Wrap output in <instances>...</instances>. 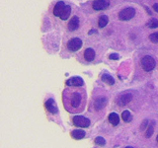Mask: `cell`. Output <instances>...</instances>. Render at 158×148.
Returning <instances> with one entry per match:
<instances>
[{
    "label": "cell",
    "instance_id": "2e32d148",
    "mask_svg": "<svg viewBox=\"0 0 158 148\" xmlns=\"http://www.w3.org/2000/svg\"><path fill=\"white\" fill-rule=\"evenodd\" d=\"M70 13H71V7L69 5H65V7H64L63 11L61 12L59 17H60L61 20H67L68 17L70 16Z\"/></svg>",
    "mask_w": 158,
    "mask_h": 148
},
{
    "label": "cell",
    "instance_id": "ffe728a7",
    "mask_svg": "<svg viewBox=\"0 0 158 148\" xmlns=\"http://www.w3.org/2000/svg\"><path fill=\"white\" fill-rule=\"evenodd\" d=\"M147 26L149 27L150 29H155V28H157L158 27V20L155 19V18L151 19L150 21L147 23Z\"/></svg>",
    "mask_w": 158,
    "mask_h": 148
},
{
    "label": "cell",
    "instance_id": "52a82bcc",
    "mask_svg": "<svg viewBox=\"0 0 158 148\" xmlns=\"http://www.w3.org/2000/svg\"><path fill=\"white\" fill-rule=\"evenodd\" d=\"M66 85L72 86V87H79V86L84 85V81L82 80V78L75 76V77H72L70 79H68V80L66 81Z\"/></svg>",
    "mask_w": 158,
    "mask_h": 148
},
{
    "label": "cell",
    "instance_id": "83f0119b",
    "mask_svg": "<svg viewBox=\"0 0 158 148\" xmlns=\"http://www.w3.org/2000/svg\"><path fill=\"white\" fill-rule=\"evenodd\" d=\"M125 148H133V147H131V146H127V147H125Z\"/></svg>",
    "mask_w": 158,
    "mask_h": 148
},
{
    "label": "cell",
    "instance_id": "ba28073f",
    "mask_svg": "<svg viewBox=\"0 0 158 148\" xmlns=\"http://www.w3.org/2000/svg\"><path fill=\"white\" fill-rule=\"evenodd\" d=\"M131 99H132V95H131V94H130V93L123 94V95H121L120 97H118V104L120 106H125L130 101H131Z\"/></svg>",
    "mask_w": 158,
    "mask_h": 148
},
{
    "label": "cell",
    "instance_id": "f1b7e54d",
    "mask_svg": "<svg viewBox=\"0 0 158 148\" xmlns=\"http://www.w3.org/2000/svg\"><path fill=\"white\" fill-rule=\"evenodd\" d=\"M156 141L158 142V135H157V137H156Z\"/></svg>",
    "mask_w": 158,
    "mask_h": 148
},
{
    "label": "cell",
    "instance_id": "277c9868",
    "mask_svg": "<svg viewBox=\"0 0 158 148\" xmlns=\"http://www.w3.org/2000/svg\"><path fill=\"white\" fill-rule=\"evenodd\" d=\"M82 47V41L79 38H73L67 43V48L70 51H77Z\"/></svg>",
    "mask_w": 158,
    "mask_h": 148
},
{
    "label": "cell",
    "instance_id": "d4e9b609",
    "mask_svg": "<svg viewBox=\"0 0 158 148\" xmlns=\"http://www.w3.org/2000/svg\"><path fill=\"white\" fill-rule=\"evenodd\" d=\"M147 122H148L147 121H143V122H142V125H141V127H140V128H141V130H144V128L146 127V123H147Z\"/></svg>",
    "mask_w": 158,
    "mask_h": 148
},
{
    "label": "cell",
    "instance_id": "7c38bea8",
    "mask_svg": "<svg viewBox=\"0 0 158 148\" xmlns=\"http://www.w3.org/2000/svg\"><path fill=\"white\" fill-rule=\"evenodd\" d=\"M64 7H65V4H64L63 1H58L56 6L53 8V15L54 16H60L61 12L63 11Z\"/></svg>",
    "mask_w": 158,
    "mask_h": 148
},
{
    "label": "cell",
    "instance_id": "30bf717a",
    "mask_svg": "<svg viewBox=\"0 0 158 148\" xmlns=\"http://www.w3.org/2000/svg\"><path fill=\"white\" fill-rule=\"evenodd\" d=\"M78 27H79V18L77 16H73L68 23V30L73 32V31H75V30H77Z\"/></svg>",
    "mask_w": 158,
    "mask_h": 148
},
{
    "label": "cell",
    "instance_id": "7402d4cb",
    "mask_svg": "<svg viewBox=\"0 0 158 148\" xmlns=\"http://www.w3.org/2000/svg\"><path fill=\"white\" fill-rule=\"evenodd\" d=\"M153 130H154V128H153V125H150L149 126H148V128H147V131L145 133V136L147 138H149L153 134Z\"/></svg>",
    "mask_w": 158,
    "mask_h": 148
},
{
    "label": "cell",
    "instance_id": "9c48e42d",
    "mask_svg": "<svg viewBox=\"0 0 158 148\" xmlns=\"http://www.w3.org/2000/svg\"><path fill=\"white\" fill-rule=\"evenodd\" d=\"M106 105H107V99L105 97L98 98L94 102V107H95L96 110H102V109L105 108Z\"/></svg>",
    "mask_w": 158,
    "mask_h": 148
},
{
    "label": "cell",
    "instance_id": "9a60e30c",
    "mask_svg": "<svg viewBox=\"0 0 158 148\" xmlns=\"http://www.w3.org/2000/svg\"><path fill=\"white\" fill-rule=\"evenodd\" d=\"M109 121H110L113 125H118V122H120V117H118V113H112L109 115Z\"/></svg>",
    "mask_w": 158,
    "mask_h": 148
},
{
    "label": "cell",
    "instance_id": "484cf974",
    "mask_svg": "<svg viewBox=\"0 0 158 148\" xmlns=\"http://www.w3.org/2000/svg\"><path fill=\"white\" fill-rule=\"evenodd\" d=\"M153 9H154L155 11L158 13V4H157V3H155L154 5H153Z\"/></svg>",
    "mask_w": 158,
    "mask_h": 148
},
{
    "label": "cell",
    "instance_id": "d6986e66",
    "mask_svg": "<svg viewBox=\"0 0 158 148\" xmlns=\"http://www.w3.org/2000/svg\"><path fill=\"white\" fill-rule=\"evenodd\" d=\"M122 117H123V120L125 122H130L132 120V117H131V113L128 111H123V113H122Z\"/></svg>",
    "mask_w": 158,
    "mask_h": 148
},
{
    "label": "cell",
    "instance_id": "ac0fdd59",
    "mask_svg": "<svg viewBox=\"0 0 158 148\" xmlns=\"http://www.w3.org/2000/svg\"><path fill=\"white\" fill-rule=\"evenodd\" d=\"M102 80H103V82L109 84V85H114V84H115V80H114V78L111 75H109V74H103Z\"/></svg>",
    "mask_w": 158,
    "mask_h": 148
},
{
    "label": "cell",
    "instance_id": "8fae6325",
    "mask_svg": "<svg viewBox=\"0 0 158 148\" xmlns=\"http://www.w3.org/2000/svg\"><path fill=\"white\" fill-rule=\"evenodd\" d=\"M46 108H47V110L52 113H57V107H56V104H54V101L52 100V99H48V100L47 101Z\"/></svg>",
    "mask_w": 158,
    "mask_h": 148
},
{
    "label": "cell",
    "instance_id": "8992f818",
    "mask_svg": "<svg viewBox=\"0 0 158 148\" xmlns=\"http://www.w3.org/2000/svg\"><path fill=\"white\" fill-rule=\"evenodd\" d=\"M109 6V2L107 0H96L93 3V9L96 11H100V10H105Z\"/></svg>",
    "mask_w": 158,
    "mask_h": 148
},
{
    "label": "cell",
    "instance_id": "4316f807",
    "mask_svg": "<svg viewBox=\"0 0 158 148\" xmlns=\"http://www.w3.org/2000/svg\"><path fill=\"white\" fill-rule=\"evenodd\" d=\"M93 33H96V31H95V30H94V29H92V31H91V32H89V34H90V35H91V34H93Z\"/></svg>",
    "mask_w": 158,
    "mask_h": 148
},
{
    "label": "cell",
    "instance_id": "cb8c5ba5",
    "mask_svg": "<svg viewBox=\"0 0 158 148\" xmlns=\"http://www.w3.org/2000/svg\"><path fill=\"white\" fill-rule=\"evenodd\" d=\"M118 53H111V56H109V58L110 59H113V60H117V59H118Z\"/></svg>",
    "mask_w": 158,
    "mask_h": 148
},
{
    "label": "cell",
    "instance_id": "4fadbf2b",
    "mask_svg": "<svg viewBox=\"0 0 158 148\" xmlns=\"http://www.w3.org/2000/svg\"><path fill=\"white\" fill-rule=\"evenodd\" d=\"M84 58L86 61H92L95 58V51L93 48H86L84 51Z\"/></svg>",
    "mask_w": 158,
    "mask_h": 148
},
{
    "label": "cell",
    "instance_id": "7a4b0ae2",
    "mask_svg": "<svg viewBox=\"0 0 158 148\" xmlns=\"http://www.w3.org/2000/svg\"><path fill=\"white\" fill-rule=\"evenodd\" d=\"M141 65H142L143 70L148 72V71H151L154 69L156 63H155L154 58L149 56H146L141 59Z\"/></svg>",
    "mask_w": 158,
    "mask_h": 148
},
{
    "label": "cell",
    "instance_id": "44dd1931",
    "mask_svg": "<svg viewBox=\"0 0 158 148\" xmlns=\"http://www.w3.org/2000/svg\"><path fill=\"white\" fill-rule=\"evenodd\" d=\"M149 39L154 43H158V32L156 33H153L149 36Z\"/></svg>",
    "mask_w": 158,
    "mask_h": 148
},
{
    "label": "cell",
    "instance_id": "5b68a950",
    "mask_svg": "<svg viewBox=\"0 0 158 148\" xmlns=\"http://www.w3.org/2000/svg\"><path fill=\"white\" fill-rule=\"evenodd\" d=\"M72 121H73L74 125L79 126V127H88L89 125H90V121H89L88 118L82 117V116L73 117Z\"/></svg>",
    "mask_w": 158,
    "mask_h": 148
},
{
    "label": "cell",
    "instance_id": "603a6c76",
    "mask_svg": "<svg viewBox=\"0 0 158 148\" xmlns=\"http://www.w3.org/2000/svg\"><path fill=\"white\" fill-rule=\"evenodd\" d=\"M95 143L98 145H100V146H103V145H105V139H104L103 137H97L96 139H95Z\"/></svg>",
    "mask_w": 158,
    "mask_h": 148
},
{
    "label": "cell",
    "instance_id": "e0dca14e",
    "mask_svg": "<svg viewBox=\"0 0 158 148\" xmlns=\"http://www.w3.org/2000/svg\"><path fill=\"white\" fill-rule=\"evenodd\" d=\"M108 22H109L108 16H106V15H102V16H100V18H99L98 25H99V27H100V28H104L108 24Z\"/></svg>",
    "mask_w": 158,
    "mask_h": 148
},
{
    "label": "cell",
    "instance_id": "5bb4252c",
    "mask_svg": "<svg viewBox=\"0 0 158 148\" xmlns=\"http://www.w3.org/2000/svg\"><path fill=\"white\" fill-rule=\"evenodd\" d=\"M71 136L74 138V139H82V138L85 137V131L82 130H75L71 131Z\"/></svg>",
    "mask_w": 158,
    "mask_h": 148
},
{
    "label": "cell",
    "instance_id": "3957f363",
    "mask_svg": "<svg viewBox=\"0 0 158 148\" xmlns=\"http://www.w3.org/2000/svg\"><path fill=\"white\" fill-rule=\"evenodd\" d=\"M135 15V8L128 7L123 9L122 11L118 13V19L122 20V21H128V20L132 19Z\"/></svg>",
    "mask_w": 158,
    "mask_h": 148
},
{
    "label": "cell",
    "instance_id": "6da1fadb",
    "mask_svg": "<svg viewBox=\"0 0 158 148\" xmlns=\"http://www.w3.org/2000/svg\"><path fill=\"white\" fill-rule=\"evenodd\" d=\"M64 106L66 110L72 113L83 111L85 106L86 95L84 91L80 90H65L62 95Z\"/></svg>",
    "mask_w": 158,
    "mask_h": 148
}]
</instances>
